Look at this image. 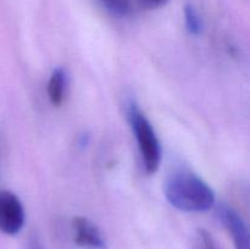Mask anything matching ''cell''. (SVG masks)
Here are the masks:
<instances>
[{"label":"cell","mask_w":250,"mask_h":249,"mask_svg":"<svg viewBox=\"0 0 250 249\" xmlns=\"http://www.w3.org/2000/svg\"><path fill=\"white\" fill-rule=\"evenodd\" d=\"M164 192L172 207L186 212H204L215 204L214 190L192 172L180 171L171 175Z\"/></svg>","instance_id":"obj_1"},{"label":"cell","mask_w":250,"mask_h":249,"mask_svg":"<svg viewBox=\"0 0 250 249\" xmlns=\"http://www.w3.org/2000/svg\"><path fill=\"white\" fill-rule=\"evenodd\" d=\"M127 116L138 143L146 171L149 175L155 173L161 161V148L155 131L136 103L129 104Z\"/></svg>","instance_id":"obj_2"},{"label":"cell","mask_w":250,"mask_h":249,"mask_svg":"<svg viewBox=\"0 0 250 249\" xmlns=\"http://www.w3.org/2000/svg\"><path fill=\"white\" fill-rule=\"evenodd\" d=\"M24 224V210L19 198L9 190H0V229L15 236Z\"/></svg>","instance_id":"obj_3"},{"label":"cell","mask_w":250,"mask_h":249,"mask_svg":"<svg viewBox=\"0 0 250 249\" xmlns=\"http://www.w3.org/2000/svg\"><path fill=\"white\" fill-rule=\"evenodd\" d=\"M75 242L77 246L84 249H105L106 242L99 227L83 216H77L72 221Z\"/></svg>","instance_id":"obj_4"},{"label":"cell","mask_w":250,"mask_h":249,"mask_svg":"<svg viewBox=\"0 0 250 249\" xmlns=\"http://www.w3.org/2000/svg\"><path fill=\"white\" fill-rule=\"evenodd\" d=\"M217 215L227 231L232 236L236 249H249V233L246 222L238 212L227 205H219Z\"/></svg>","instance_id":"obj_5"},{"label":"cell","mask_w":250,"mask_h":249,"mask_svg":"<svg viewBox=\"0 0 250 249\" xmlns=\"http://www.w3.org/2000/svg\"><path fill=\"white\" fill-rule=\"evenodd\" d=\"M66 76L65 71L61 67L55 68L50 76L48 83V95L51 104L59 106L63 100V92H65Z\"/></svg>","instance_id":"obj_6"},{"label":"cell","mask_w":250,"mask_h":249,"mask_svg":"<svg viewBox=\"0 0 250 249\" xmlns=\"http://www.w3.org/2000/svg\"><path fill=\"white\" fill-rule=\"evenodd\" d=\"M185 20H186V27H187L188 32L193 36H198L202 32L203 23L200 20L199 14L195 10L194 5L187 4L185 6Z\"/></svg>","instance_id":"obj_7"},{"label":"cell","mask_w":250,"mask_h":249,"mask_svg":"<svg viewBox=\"0 0 250 249\" xmlns=\"http://www.w3.org/2000/svg\"><path fill=\"white\" fill-rule=\"evenodd\" d=\"M103 6L110 12L119 17H125L131 11L129 0H99Z\"/></svg>","instance_id":"obj_8"},{"label":"cell","mask_w":250,"mask_h":249,"mask_svg":"<svg viewBox=\"0 0 250 249\" xmlns=\"http://www.w3.org/2000/svg\"><path fill=\"white\" fill-rule=\"evenodd\" d=\"M139 5L146 10H156L165 6L168 0H138Z\"/></svg>","instance_id":"obj_9"},{"label":"cell","mask_w":250,"mask_h":249,"mask_svg":"<svg viewBox=\"0 0 250 249\" xmlns=\"http://www.w3.org/2000/svg\"><path fill=\"white\" fill-rule=\"evenodd\" d=\"M31 249H44V248L42 247V244L39 243L38 241H36V239H34V241H32V243H31Z\"/></svg>","instance_id":"obj_10"}]
</instances>
